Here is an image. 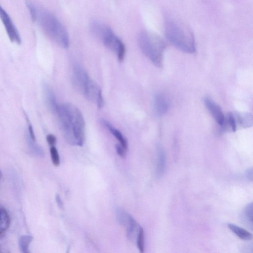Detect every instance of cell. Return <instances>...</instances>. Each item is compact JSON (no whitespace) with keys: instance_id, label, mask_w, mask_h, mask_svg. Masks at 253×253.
I'll return each instance as SVG.
<instances>
[{"instance_id":"obj_21","label":"cell","mask_w":253,"mask_h":253,"mask_svg":"<svg viewBox=\"0 0 253 253\" xmlns=\"http://www.w3.org/2000/svg\"><path fill=\"white\" fill-rule=\"evenodd\" d=\"M46 140L50 147L53 146L56 143V137L52 134H49L46 136Z\"/></svg>"},{"instance_id":"obj_16","label":"cell","mask_w":253,"mask_h":253,"mask_svg":"<svg viewBox=\"0 0 253 253\" xmlns=\"http://www.w3.org/2000/svg\"><path fill=\"white\" fill-rule=\"evenodd\" d=\"M32 240V237L29 235L23 236L19 239V247L23 253H27L29 244Z\"/></svg>"},{"instance_id":"obj_22","label":"cell","mask_w":253,"mask_h":253,"mask_svg":"<svg viewBox=\"0 0 253 253\" xmlns=\"http://www.w3.org/2000/svg\"><path fill=\"white\" fill-rule=\"evenodd\" d=\"M246 176L247 178L251 182L253 181V167L248 168L246 171Z\"/></svg>"},{"instance_id":"obj_20","label":"cell","mask_w":253,"mask_h":253,"mask_svg":"<svg viewBox=\"0 0 253 253\" xmlns=\"http://www.w3.org/2000/svg\"><path fill=\"white\" fill-rule=\"evenodd\" d=\"M27 5L30 10L32 20L35 21L37 18V13L34 6L29 2L27 3Z\"/></svg>"},{"instance_id":"obj_17","label":"cell","mask_w":253,"mask_h":253,"mask_svg":"<svg viewBox=\"0 0 253 253\" xmlns=\"http://www.w3.org/2000/svg\"><path fill=\"white\" fill-rule=\"evenodd\" d=\"M137 246L140 252L143 253L144 250V233L143 228L140 227L137 236Z\"/></svg>"},{"instance_id":"obj_6","label":"cell","mask_w":253,"mask_h":253,"mask_svg":"<svg viewBox=\"0 0 253 253\" xmlns=\"http://www.w3.org/2000/svg\"><path fill=\"white\" fill-rule=\"evenodd\" d=\"M0 18L11 42L20 44L21 40L19 32L9 15L0 5Z\"/></svg>"},{"instance_id":"obj_14","label":"cell","mask_w":253,"mask_h":253,"mask_svg":"<svg viewBox=\"0 0 253 253\" xmlns=\"http://www.w3.org/2000/svg\"><path fill=\"white\" fill-rule=\"evenodd\" d=\"M227 226L233 233L243 240L250 241L253 239V235L250 232L236 224L229 223Z\"/></svg>"},{"instance_id":"obj_19","label":"cell","mask_w":253,"mask_h":253,"mask_svg":"<svg viewBox=\"0 0 253 253\" xmlns=\"http://www.w3.org/2000/svg\"><path fill=\"white\" fill-rule=\"evenodd\" d=\"M115 148L116 152L119 156L122 158L125 157L126 150L121 144H116Z\"/></svg>"},{"instance_id":"obj_23","label":"cell","mask_w":253,"mask_h":253,"mask_svg":"<svg viewBox=\"0 0 253 253\" xmlns=\"http://www.w3.org/2000/svg\"><path fill=\"white\" fill-rule=\"evenodd\" d=\"M56 201L59 208L62 209L63 207V203L61 199V197L59 194L56 195Z\"/></svg>"},{"instance_id":"obj_5","label":"cell","mask_w":253,"mask_h":253,"mask_svg":"<svg viewBox=\"0 0 253 253\" xmlns=\"http://www.w3.org/2000/svg\"><path fill=\"white\" fill-rule=\"evenodd\" d=\"M90 29L94 35L102 40L107 48L117 55L119 61H123L125 46L109 26L101 22L93 21L90 25Z\"/></svg>"},{"instance_id":"obj_3","label":"cell","mask_w":253,"mask_h":253,"mask_svg":"<svg viewBox=\"0 0 253 253\" xmlns=\"http://www.w3.org/2000/svg\"><path fill=\"white\" fill-rule=\"evenodd\" d=\"M137 42L142 52L154 65L158 67L162 66L166 44L161 37L153 33L144 31L139 34Z\"/></svg>"},{"instance_id":"obj_18","label":"cell","mask_w":253,"mask_h":253,"mask_svg":"<svg viewBox=\"0 0 253 253\" xmlns=\"http://www.w3.org/2000/svg\"><path fill=\"white\" fill-rule=\"evenodd\" d=\"M50 153L53 164L57 167L60 165V158L58 151L55 146H51Z\"/></svg>"},{"instance_id":"obj_4","label":"cell","mask_w":253,"mask_h":253,"mask_svg":"<svg viewBox=\"0 0 253 253\" xmlns=\"http://www.w3.org/2000/svg\"><path fill=\"white\" fill-rule=\"evenodd\" d=\"M37 17L45 33L61 47L67 48L69 44V35L62 23L46 11H40Z\"/></svg>"},{"instance_id":"obj_13","label":"cell","mask_w":253,"mask_h":253,"mask_svg":"<svg viewBox=\"0 0 253 253\" xmlns=\"http://www.w3.org/2000/svg\"><path fill=\"white\" fill-rule=\"evenodd\" d=\"M236 124L243 127L251 126L253 123L252 114L249 113H234Z\"/></svg>"},{"instance_id":"obj_8","label":"cell","mask_w":253,"mask_h":253,"mask_svg":"<svg viewBox=\"0 0 253 253\" xmlns=\"http://www.w3.org/2000/svg\"><path fill=\"white\" fill-rule=\"evenodd\" d=\"M73 74V83L75 85L82 91L90 78L85 70L78 65H75L74 66Z\"/></svg>"},{"instance_id":"obj_24","label":"cell","mask_w":253,"mask_h":253,"mask_svg":"<svg viewBox=\"0 0 253 253\" xmlns=\"http://www.w3.org/2000/svg\"><path fill=\"white\" fill-rule=\"evenodd\" d=\"M28 130H29V134H30L31 138L33 140L35 141V133H34V130H33L32 125H29Z\"/></svg>"},{"instance_id":"obj_9","label":"cell","mask_w":253,"mask_h":253,"mask_svg":"<svg viewBox=\"0 0 253 253\" xmlns=\"http://www.w3.org/2000/svg\"><path fill=\"white\" fill-rule=\"evenodd\" d=\"M241 222L251 230L253 229V204L246 205L240 213Z\"/></svg>"},{"instance_id":"obj_7","label":"cell","mask_w":253,"mask_h":253,"mask_svg":"<svg viewBox=\"0 0 253 253\" xmlns=\"http://www.w3.org/2000/svg\"><path fill=\"white\" fill-rule=\"evenodd\" d=\"M204 102L215 122L219 125L222 126L225 118L221 107L209 97H205L204 99Z\"/></svg>"},{"instance_id":"obj_11","label":"cell","mask_w":253,"mask_h":253,"mask_svg":"<svg viewBox=\"0 0 253 253\" xmlns=\"http://www.w3.org/2000/svg\"><path fill=\"white\" fill-rule=\"evenodd\" d=\"M166 167V153L164 149L161 146H158L157 149V160L156 173L158 178L161 177Z\"/></svg>"},{"instance_id":"obj_2","label":"cell","mask_w":253,"mask_h":253,"mask_svg":"<svg viewBox=\"0 0 253 253\" xmlns=\"http://www.w3.org/2000/svg\"><path fill=\"white\" fill-rule=\"evenodd\" d=\"M164 32L168 42L178 49L187 53L196 51L194 34L189 27L180 20L166 15Z\"/></svg>"},{"instance_id":"obj_10","label":"cell","mask_w":253,"mask_h":253,"mask_svg":"<svg viewBox=\"0 0 253 253\" xmlns=\"http://www.w3.org/2000/svg\"><path fill=\"white\" fill-rule=\"evenodd\" d=\"M153 105L155 112L158 116L165 114L169 109L168 102L161 94H157L155 95Z\"/></svg>"},{"instance_id":"obj_12","label":"cell","mask_w":253,"mask_h":253,"mask_svg":"<svg viewBox=\"0 0 253 253\" xmlns=\"http://www.w3.org/2000/svg\"><path fill=\"white\" fill-rule=\"evenodd\" d=\"M101 123L102 125L105 126L107 129L109 130L116 137V138L117 139V140L120 142V144L127 150L128 147L127 141L123 134L106 120H102Z\"/></svg>"},{"instance_id":"obj_15","label":"cell","mask_w":253,"mask_h":253,"mask_svg":"<svg viewBox=\"0 0 253 253\" xmlns=\"http://www.w3.org/2000/svg\"><path fill=\"white\" fill-rule=\"evenodd\" d=\"M10 223V217L7 211L0 208V234L6 231Z\"/></svg>"},{"instance_id":"obj_1","label":"cell","mask_w":253,"mask_h":253,"mask_svg":"<svg viewBox=\"0 0 253 253\" xmlns=\"http://www.w3.org/2000/svg\"><path fill=\"white\" fill-rule=\"evenodd\" d=\"M57 114L60 128L68 143L82 146L85 139V122L80 110L70 103L58 105Z\"/></svg>"}]
</instances>
